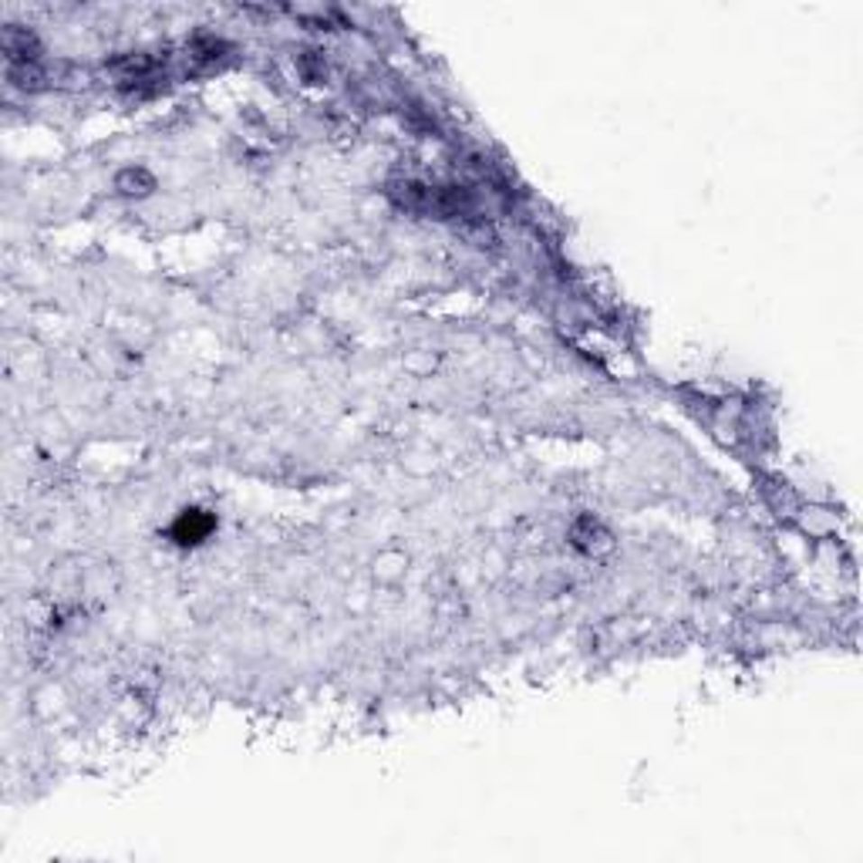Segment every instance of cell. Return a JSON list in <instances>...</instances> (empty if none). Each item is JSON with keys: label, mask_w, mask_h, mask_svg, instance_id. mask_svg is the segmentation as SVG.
Segmentation results:
<instances>
[{"label": "cell", "mask_w": 863, "mask_h": 863, "mask_svg": "<svg viewBox=\"0 0 863 863\" xmlns=\"http://www.w3.org/2000/svg\"><path fill=\"white\" fill-rule=\"evenodd\" d=\"M0 44H4V54H7V61H11V65H38L41 44H38V38L27 31V27L7 24V27H4V38H0Z\"/></svg>", "instance_id": "2"}, {"label": "cell", "mask_w": 863, "mask_h": 863, "mask_svg": "<svg viewBox=\"0 0 863 863\" xmlns=\"http://www.w3.org/2000/svg\"><path fill=\"white\" fill-rule=\"evenodd\" d=\"M570 540H574V546H580L583 554H597V550H604L607 543H611V537H607V529L601 527V523H593L591 516H583V519H577L574 529H570Z\"/></svg>", "instance_id": "3"}, {"label": "cell", "mask_w": 863, "mask_h": 863, "mask_svg": "<svg viewBox=\"0 0 863 863\" xmlns=\"http://www.w3.org/2000/svg\"><path fill=\"white\" fill-rule=\"evenodd\" d=\"M216 529V516L207 513V510H182L172 523V540L179 546H196V543L209 540V533Z\"/></svg>", "instance_id": "1"}, {"label": "cell", "mask_w": 863, "mask_h": 863, "mask_svg": "<svg viewBox=\"0 0 863 863\" xmlns=\"http://www.w3.org/2000/svg\"><path fill=\"white\" fill-rule=\"evenodd\" d=\"M11 81L17 85V88H41L44 85V71H41L38 65H11Z\"/></svg>", "instance_id": "5"}, {"label": "cell", "mask_w": 863, "mask_h": 863, "mask_svg": "<svg viewBox=\"0 0 863 863\" xmlns=\"http://www.w3.org/2000/svg\"><path fill=\"white\" fill-rule=\"evenodd\" d=\"M115 189L122 196H149L155 189V176L142 166H129L115 176Z\"/></svg>", "instance_id": "4"}]
</instances>
